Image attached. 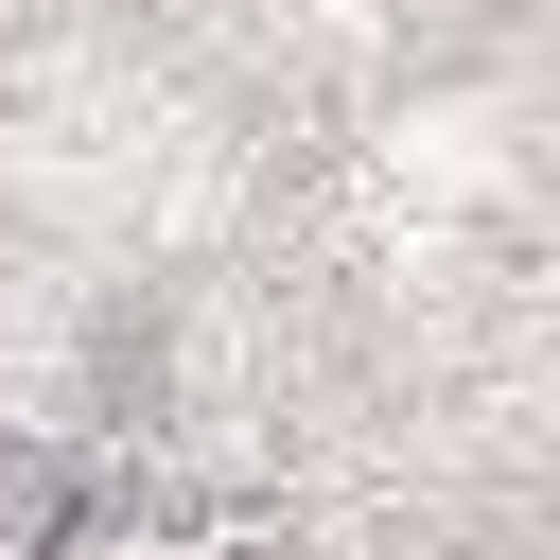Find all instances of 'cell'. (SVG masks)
<instances>
[{
  "mask_svg": "<svg viewBox=\"0 0 560 560\" xmlns=\"http://www.w3.org/2000/svg\"><path fill=\"white\" fill-rule=\"evenodd\" d=\"M70 508H88V472L35 420H0V560H70Z\"/></svg>",
  "mask_w": 560,
  "mask_h": 560,
  "instance_id": "6da1fadb",
  "label": "cell"
}]
</instances>
